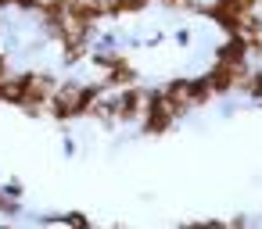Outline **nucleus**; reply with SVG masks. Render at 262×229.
Returning a JSON list of instances; mask_svg holds the SVG:
<instances>
[{
  "instance_id": "6e6552de",
  "label": "nucleus",
  "mask_w": 262,
  "mask_h": 229,
  "mask_svg": "<svg viewBox=\"0 0 262 229\" xmlns=\"http://www.w3.org/2000/svg\"><path fill=\"white\" fill-rule=\"evenodd\" d=\"M241 93L248 97V100H262V65H251V72H248V79L241 83Z\"/></svg>"
},
{
  "instance_id": "4468645a",
  "label": "nucleus",
  "mask_w": 262,
  "mask_h": 229,
  "mask_svg": "<svg viewBox=\"0 0 262 229\" xmlns=\"http://www.w3.org/2000/svg\"><path fill=\"white\" fill-rule=\"evenodd\" d=\"M190 40H194V36H190V29H176V36H172V43H176V47H190Z\"/></svg>"
},
{
  "instance_id": "a211bd4d",
  "label": "nucleus",
  "mask_w": 262,
  "mask_h": 229,
  "mask_svg": "<svg viewBox=\"0 0 262 229\" xmlns=\"http://www.w3.org/2000/svg\"><path fill=\"white\" fill-rule=\"evenodd\" d=\"M255 11H258V15H262V0H258V4H255Z\"/></svg>"
},
{
  "instance_id": "f257e3e1",
  "label": "nucleus",
  "mask_w": 262,
  "mask_h": 229,
  "mask_svg": "<svg viewBox=\"0 0 262 229\" xmlns=\"http://www.w3.org/2000/svg\"><path fill=\"white\" fill-rule=\"evenodd\" d=\"M248 72H251V61H248V65H223V61H212V68H208L205 75H208L215 97H230V93H241V83L248 79Z\"/></svg>"
},
{
  "instance_id": "f8f14e48",
  "label": "nucleus",
  "mask_w": 262,
  "mask_h": 229,
  "mask_svg": "<svg viewBox=\"0 0 262 229\" xmlns=\"http://www.w3.org/2000/svg\"><path fill=\"white\" fill-rule=\"evenodd\" d=\"M0 193H8V197L22 200V197H26V186H22L18 179H4V183H0Z\"/></svg>"
},
{
  "instance_id": "9d476101",
  "label": "nucleus",
  "mask_w": 262,
  "mask_h": 229,
  "mask_svg": "<svg viewBox=\"0 0 262 229\" xmlns=\"http://www.w3.org/2000/svg\"><path fill=\"white\" fill-rule=\"evenodd\" d=\"M180 229H226V218H198V222H183Z\"/></svg>"
},
{
  "instance_id": "6ab92c4d",
  "label": "nucleus",
  "mask_w": 262,
  "mask_h": 229,
  "mask_svg": "<svg viewBox=\"0 0 262 229\" xmlns=\"http://www.w3.org/2000/svg\"><path fill=\"white\" fill-rule=\"evenodd\" d=\"M258 108H262V100H258Z\"/></svg>"
},
{
  "instance_id": "0eeeda50",
  "label": "nucleus",
  "mask_w": 262,
  "mask_h": 229,
  "mask_svg": "<svg viewBox=\"0 0 262 229\" xmlns=\"http://www.w3.org/2000/svg\"><path fill=\"white\" fill-rule=\"evenodd\" d=\"M212 100H215V93H212V83H208L205 72L194 75V79H187V104H190V111H201V108H208Z\"/></svg>"
},
{
  "instance_id": "dca6fc26",
  "label": "nucleus",
  "mask_w": 262,
  "mask_h": 229,
  "mask_svg": "<svg viewBox=\"0 0 262 229\" xmlns=\"http://www.w3.org/2000/svg\"><path fill=\"white\" fill-rule=\"evenodd\" d=\"M226 229H248V215H237V218H230V222H226Z\"/></svg>"
},
{
  "instance_id": "ddd939ff",
  "label": "nucleus",
  "mask_w": 262,
  "mask_h": 229,
  "mask_svg": "<svg viewBox=\"0 0 262 229\" xmlns=\"http://www.w3.org/2000/svg\"><path fill=\"white\" fill-rule=\"evenodd\" d=\"M36 4H40V0H11V11H18V15H33Z\"/></svg>"
},
{
  "instance_id": "39448f33",
  "label": "nucleus",
  "mask_w": 262,
  "mask_h": 229,
  "mask_svg": "<svg viewBox=\"0 0 262 229\" xmlns=\"http://www.w3.org/2000/svg\"><path fill=\"white\" fill-rule=\"evenodd\" d=\"M212 61H223V65H248V43H244V33H230L215 43L212 50Z\"/></svg>"
},
{
  "instance_id": "1a4fd4ad",
  "label": "nucleus",
  "mask_w": 262,
  "mask_h": 229,
  "mask_svg": "<svg viewBox=\"0 0 262 229\" xmlns=\"http://www.w3.org/2000/svg\"><path fill=\"white\" fill-rule=\"evenodd\" d=\"M58 225H61V229H86V225H94V222H90L86 211H58Z\"/></svg>"
},
{
  "instance_id": "2eb2a0df",
  "label": "nucleus",
  "mask_w": 262,
  "mask_h": 229,
  "mask_svg": "<svg viewBox=\"0 0 262 229\" xmlns=\"http://www.w3.org/2000/svg\"><path fill=\"white\" fill-rule=\"evenodd\" d=\"M8 75H11V58L0 50V79H8Z\"/></svg>"
},
{
  "instance_id": "9b49d317",
  "label": "nucleus",
  "mask_w": 262,
  "mask_h": 229,
  "mask_svg": "<svg viewBox=\"0 0 262 229\" xmlns=\"http://www.w3.org/2000/svg\"><path fill=\"white\" fill-rule=\"evenodd\" d=\"M158 4L169 8V11H198L201 0H158Z\"/></svg>"
},
{
  "instance_id": "aec40b11",
  "label": "nucleus",
  "mask_w": 262,
  "mask_h": 229,
  "mask_svg": "<svg viewBox=\"0 0 262 229\" xmlns=\"http://www.w3.org/2000/svg\"><path fill=\"white\" fill-rule=\"evenodd\" d=\"M112 229H119V225H112Z\"/></svg>"
},
{
  "instance_id": "7ed1b4c3",
  "label": "nucleus",
  "mask_w": 262,
  "mask_h": 229,
  "mask_svg": "<svg viewBox=\"0 0 262 229\" xmlns=\"http://www.w3.org/2000/svg\"><path fill=\"white\" fill-rule=\"evenodd\" d=\"M112 97H115V125H133L144 115V83L112 90Z\"/></svg>"
},
{
  "instance_id": "20e7f679",
  "label": "nucleus",
  "mask_w": 262,
  "mask_h": 229,
  "mask_svg": "<svg viewBox=\"0 0 262 229\" xmlns=\"http://www.w3.org/2000/svg\"><path fill=\"white\" fill-rule=\"evenodd\" d=\"M104 93H112L101 79L97 83H79V90L72 93V108H69V115H72V122H79V118H86L90 115V108L104 97Z\"/></svg>"
},
{
  "instance_id": "f03ea898",
  "label": "nucleus",
  "mask_w": 262,
  "mask_h": 229,
  "mask_svg": "<svg viewBox=\"0 0 262 229\" xmlns=\"http://www.w3.org/2000/svg\"><path fill=\"white\" fill-rule=\"evenodd\" d=\"M194 15H201V18H208L223 36H230V33H241V26H244V15L230 4V0H212V4H198V11Z\"/></svg>"
},
{
  "instance_id": "f3484780",
  "label": "nucleus",
  "mask_w": 262,
  "mask_h": 229,
  "mask_svg": "<svg viewBox=\"0 0 262 229\" xmlns=\"http://www.w3.org/2000/svg\"><path fill=\"white\" fill-rule=\"evenodd\" d=\"M0 229H18V225H11V222H0Z\"/></svg>"
},
{
  "instance_id": "423d86ee",
  "label": "nucleus",
  "mask_w": 262,
  "mask_h": 229,
  "mask_svg": "<svg viewBox=\"0 0 262 229\" xmlns=\"http://www.w3.org/2000/svg\"><path fill=\"white\" fill-rule=\"evenodd\" d=\"M101 83L108 86V90H126V86H133V83H140V68L129 61V58H122L115 68H108L104 75H101Z\"/></svg>"
}]
</instances>
